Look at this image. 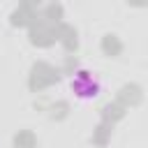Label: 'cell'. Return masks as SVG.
<instances>
[{
	"label": "cell",
	"instance_id": "cell-1",
	"mask_svg": "<svg viewBox=\"0 0 148 148\" xmlns=\"http://www.w3.org/2000/svg\"><path fill=\"white\" fill-rule=\"evenodd\" d=\"M72 88L74 92L81 97V99H95L99 95V81L90 74V72H79L74 79H72Z\"/></svg>",
	"mask_w": 148,
	"mask_h": 148
}]
</instances>
